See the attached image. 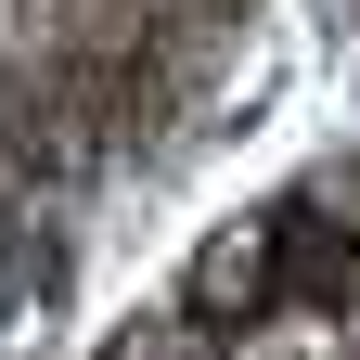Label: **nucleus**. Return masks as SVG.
I'll return each instance as SVG.
<instances>
[{
  "label": "nucleus",
  "mask_w": 360,
  "mask_h": 360,
  "mask_svg": "<svg viewBox=\"0 0 360 360\" xmlns=\"http://www.w3.org/2000/svg\"><path fill=\"white\" fill-rule=\"evenodd\" d=\"M39 283H52V245H26V232H0V335L39 309Z\"/></svg>",
  "instance_id": "f257e3e1"
}]
</instances>
